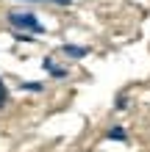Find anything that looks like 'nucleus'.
<instances>
[{
    "instance_id": "1",
    "label": "nucleus",
    "mask_w": 150,
    "mask_h": 152,
    "mask_svg": "<svg viewBox=\"0 0 150 152\" xmlns=\"http://www.w3.org/2000/svg\"><path fill=\"white\" fill-rule=\"evenodd\" d=\"M11 22L17 28H25V31H33V33H42V25L33 20V14H11Z\"/></svg>"
},
{
    "instance_id": "2",
    "label": "nucleus",
    "mask_w": 150,
    "mask_h": 152,
    "mask_svg": "<svg viewBox=\"0 0 150 152\" xmlns=\"http://www.w3.org/2000/svg\"><path fill=\"white\" fill-rule=\"evenodd\" d=\"M64 53H67V56H83V47H69V44H67V47H64Z\"/></svg>"
},
{
    "instance_id": "3",
    "label": "nucleus",
    "mask_w": 150,
    "mask_h": 152,
    "mask_svg": "<svg viewBox=\"0 0 150 152\" xmlns=\"http://www.w3.org/2000/svg\"><path fill=\"white\" fill-rule=\"evenodd\" d=\"M3 102H6V86H3V80H0V108H3Z\"/></svg>"
}]
</instances>
